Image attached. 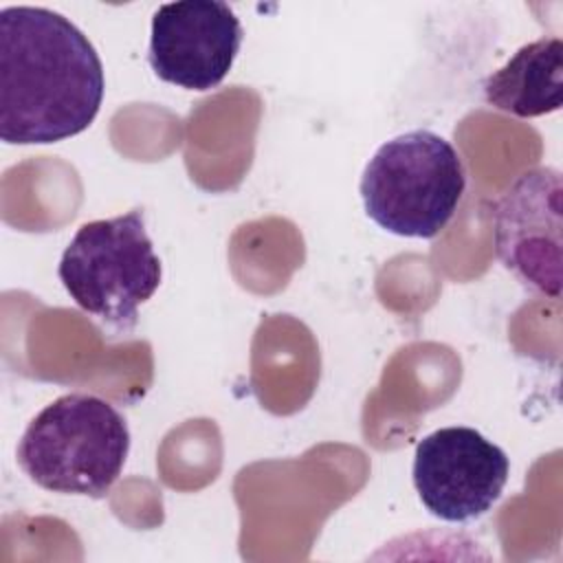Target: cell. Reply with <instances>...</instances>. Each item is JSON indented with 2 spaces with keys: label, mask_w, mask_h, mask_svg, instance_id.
<instances>
[{
  "label": "cell",
  "mask_w": 563,
  "mask_h": 563,
  "mask_svg": "<svg viewBox=\"0 0 563 563\" xmlns=\"http://www.w3.org/2000/svg\"><path fill=\"white\" fill-rule=\"evenodd\" d=\"M106 79L90 40L46 7L0 11V136L46 145L84 132L103 101Z\"/></svg>",
  "instance_id": "6da1fadb"
},
{
  "label": "cell",
  "mask_w": 563,
  "mask_h": 563,
  "mask_svg": "<svg viewBox=\"0 0 563 563\" xmlns=\"http://www.w3.org/2000/svg\"><path fill=\"white\" fill-rule=\"evenodd\" d=\"M130 453L125 418L95 394H64L24 429L18 464L40 488L103 497Z\"/></svg>",
  "instance_id": "7a4b0ae2"
},
{
  "label": "cell",
  "mask_w": 563,
  "mask_h": 563,
  "mask_svg": "<svg viewBox=\"0 0 563 563\" xmlns=\"http://www.w3.org/2000/svg\"><path fill=\"white\" fill-rule=\"evenodd\" d=\"M466 187L457 150L431 130L385 141L361 176L367 218L400 238H435L455 216Z\"/></svg>",
  "instance_id": "3957f363"
},
{
  "label": "cell",
  "mask_w": 563,
  "mask_h": 563,
  "mask_svg": "<svg viewBox=\"0 0 563 563\" xmlns=\"http://www.w3.org/2000/svg\"><path fill=\"white\" fill-rule=\"evenodd\" d=\"M57 275L84 312L119 332L132 330L139 306L163 277L143 209L81 224L62 253Z\"/></svg>",
  "instance_id": "277c9868"
},
{
  "label": "cell",
  "mask_w": 563,
  "mask_h": 563,
  "mask_svg": "<svg viewBox=\"0 0 563 563\" xmlns=\"http://www.w3.org/2000/svg\"><path fill=\"white\" fill-rule=\"evenodd\" d=\"M497 260L550 299L563 282V178L556 167L523 172L490 207Z\"/></svg>",
  "instance_id": "5b68a950"
},
{
  "label": "cell",
  "mask_w": 563,
  "mask_h": 563,
  "mask_svg": "<svg viewBox=\"0 0 563 563\" xmlns=\"http://www.w3.org/2000/svg\"><path fill=\"white\" fill-rule=\"evenodd\" d=\"M510 462L473 427H442L416 444L411 477L422 506L440 521L464 523L501 497Z\"/></svg>",
  "instance_id": "8992f818"
},
{
  "label": "cell",
  "mask_w": 563,
  "mask_h": 563,
  "mask_svg": "<svg viewBox=\"0 0 563 563\" xmlns=\"http://www.w3.org/2000/svg\"><path fill=\"white\" fill-rule=\"evenodd\" d=\"M242 37V24L227 2H167L152 15L147 59L158 79L205 92L229 75Z\"/></svg>",
  "instance_id": "52a82bcc"
},
{
  "label": "cell",
  "mask_w": 563,
  "mask_h": 563,
  "mask_svg": "<svg viewBox=\"0 0 563 563\" xmlns=\"http://www.w3.org/2000/svg\"><path fill=\"white\" fill-rule=\"evenodd\" d=\"M484 99L499 112L534 119L563 106V42L539 37L517 48L484 79Z\"/></svg>",
  "instance_id": "ba28073f"
}]
</instances>
